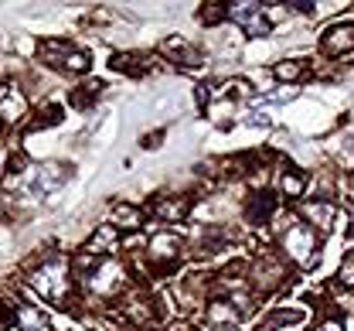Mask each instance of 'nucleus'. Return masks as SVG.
I'll return each instance as SVG.
<instances>
[{"label": "nucleus", "mask_w": 354, "mask_h": 331, "mask_svg": "<svg viewBox=\"0 0 354 331\" xmlns=\"http://www.w3.org/2000/svg\"><path fill=\"white\" fill-rule=\"evenodd\" d=\"M28 284L31 290H38L44 301L51 304H62L65 311H79V304L72 301L75 294V270L65 256H44L41 263L28 274Z\"/></svg>", "instance_id": "1"}, {"label": "nucleus", "mask_w": 354, "mask_h": 331, "mask_svg": "<svg viewBox=\"0 0 354 331\" xmlns=\"http://www.w3.org/2000/svg\"><path fill=\"white\" fill-rule=\"evenodd\" d=\"M276 242H279V256L293 267H310L320 256V233L293 215L276 226Z\"/></svg>", "instance_id": "2"}, {"label": "nucleus", "mask_w": 354, "mask_h": 331, "mask_svg": "<svg viewBox=\"0 0 354 331\" xmlns=\"http://www.w3.org/2000/svg\"><path fill=\"white\" fill-rule=\"evenodd\" d=\"M82 280H86V287L95 297L113 301V297H123V294H127L130 274H127V267H123L116 256H106V260H95V267L88 270Z\"/></svg>", "instance_id": "3"}, {"label": "nucleus", "mask_w": 354, "mask_h": 331, "mask_svg": "<svg viewBox=\"0 0 354 331\" xmlns=\"http://www.w3.org/2000/svg\"><path fill=\"white\" fill-rule=\"evenodd\" d=\"M184 253H187V242L177 236V233H171V229L153 233V236L147 239V246H143V260L157 274H171L177 263L184 260Z\"/></svg>", "instance_id": "4"}, {"label": "nucleus", "mask_w": 354, "mask_h": 331, "mask_svg": "<svg viewBox=\"0 0 354 331\" xmlns=\"http://www.w3.org/2000/svg\"><path fill=\"white\" fill-rule=\"evenodd\" d=\"M286 284V260L272 249L259 253L252 263H249V287L256 294H272Z\"/></svg>", "instance_id": "5"}, {"label": "nucleus", "mask_w": 354, "mask_h": 331, "mask_svg": "<svg viewBox=\"0 0 354 331\" xmlns=\"http://www.w3.org/2000/svg\"><path fill=\"white\" fill-rule=\"evenodd\" d=\"M228 17L242 28L245 38H266L272 31L263 3H228Z\"/></svg>", "instance_id": "6"}, {"label": "nucleus", "mask_w": 354, "mask_h": 331, "mask_svg": "<svg viewBox=\"0 0 354 331\" xmlns=\"http://www.w3.org/2000/svg\"><path fill=\"white\" fill-rule=\"evenodd\" d=\"M228 239H232L228 229H221V226H205V229H198L194 239L187 242V253H191L194 260H212V256L225 253Z\"/></svg>", "instance_id": "7"}, {"label": "nucleus", "mask_w": 354, "mask_h": 331, "mask_svg": "<svg viewBox=\"0 0 354 331\" xmlns=\"http://www.w3.org/2000/svg\"><path fill=\"white\" fill-rule=\"evenodd\" d=\"M300 219L317 233H334L337 229V205L330 198H313L300 202Z\"/></svg>", "instance_id": "8"}, {"label": "nucleus", "mask_w": 354, "mask_h": 331, "mask_svg": "<svg viewBox=\"0 0 354 331\" xmlns=\"http://www.w3.org/2000/svg\"><path fill=\"white\" fill-rule=\"evenodd\" d=\"M150 215H153L157 222H167V226L184 222V219L191 215V195H160V198H153Z\"/></svg>", "instance_id": "9"}, {"label": "nucleus", "mask_w": 354, "mask_h": 331, "mask_svg": "<svg viewBox=\"0 0 354 331\" xmlns=\"http://www.w3.org/2000/svg\"><path fill=\"white\" fill-rule=\"evenodd\" d=\"M320 51H324L327 58L351 55V51H354V21H344V24H330V28L320 35Z\"/></svg>", "instance_id": "10"}, {"label": "nucleus", "mask_w": 354, "mask_h": 331, "mask_svg": "<svg viewBox=\"0 0 354 331\" xmlns=\"http://www.w3.org/2000/svg\"><path fill=\"white\" fill-rule=\"evenodd\" d=\"M116 242H120V229L109 222V226H99V229L92 233V239L86 242V249H82V253L95 256V260H106V256H113V253H116Z\"/></svg>", "instance_id": "11"}, {"label": "nucleus", "mask_w": 354, "mask_h": 331, "mask_svg": "<svg viewBox=\"0 0 354 331\" xmlns=\"http://www.w3.org/2000/svg\"><path fill=\"white\" fill-rule=\"evenodd\" d=\"M24 113H28L24 93L14 89V86H0V116H3V123H21Z\"/></svg>", "instance_id": "12"}, {"label": "nucleus", "mask_w": 354, "mask_h": 331, "mask_svg": "<svg viewBox=\"0 0 354 331\" xmlns=\"http://www.w3.org/2000/svg\"><path fill=\"white\" fill-rule=\"evenodd\" d=\"M68 178H72V168H68V164L51 161V164L38 168V175H35V188L38 191H55V188H62Z\"/></svg>", "instance_id": "13"}, {"label": "nucleus", "mask_w": 354, "mask_h": 331, "mask_svg": "<svg viewBox=\"0 0 354 331\" xmlns=\"http://www.w3.org/2000/svg\"><path fill=\"white\" fill-rule=\"evenodd\" d=\"M14 311V325L21 331H51L48 318H44L41 307H31V304H10Z\"/></svg>", "instance_id": "14"}, {"label": "nucleus", "mask_w": 354, "mask_h": 331, "mask_svg": "<svg viewBox=\"0 0 354 331\" xmlns=\"http://www.w3.org/2000/svg\"><path fill=\"white\" fill-rule=\"evenodd\" d=\"M307 185H310V178L304 171H297V168L279 171V181H276V188H279V195H283L286 202H300L304 191H307Z\"/></svg>", "instance_id": "15"}, {"label": "nucleus", "mask_w": 354, "mask_h": 331, "mask_svg": "<svg viewBox=\"0 0 354 331\" xmlns=\"http://www.w3.org/2000/svg\"><path fill=\"white\" fill-rule=\"evenodd\" d=\"M272 215H276V198H272V195L263 191V195H252V198H249V205H245L249 226H269Z\"/></svg>", "instance_id": "16"}, {"label": "nucleus", "mask_w": 354, "mask_h": 331, "mask_svg": "<svg viewBox=\"0 0 354 331\" xmlns=\"http://www.w3.org/2000/svg\"><path fill=\"white\" fill-rule=\"evenodd\" d=\"M164 51H167L174 62H180V69H198V65L205 62L201 48L187 45L184 38H167V42H164Z\"/></svg>", "instance_id": "17"}, {"label": "nucleus", "mask_w": 354, "mask_h": 331, "mask_svg": "<svg viewBox=\"0 0 354 331\" xmlns=\"http://www.w3.org/2000/svg\"><path fill=\"white\" fill-rule=\"evenodd\" d=\"M72 48L75 45H68V42H62V38H51V42H41L38 45V58H41L48 69H65V58L72 55Z\"/></svg>", "instance_id": "18"}, {"label": "nucleus", "mask_w": 354, "mask_h": 331, "mask_svg": "<svg viewBox=\"0 0 354 331\" xmlns=\"http://www.w3.org/2000/svg\"><path fill=\"white\" fill-rule=\"evenodd\" d=\"M143 208L140 205H130V202H120L116 208H113V226L120 229V233H136L140 226H143Z\"/></svg>", "instance_id": "19"}, {"label": "nucleus", "mask_w": 354, "mask_h": 331, "mask_svg": "<svg viewBox=\"0 0 354 331\" xmlns=\"http://www.w3.org/2000/svg\"><path fill=\"white\" fill-rule=\"evenodd\" d=\"M205 318H208L212 325H218V328H235V321H239L242 314H239V307H235L232 301H212L208 311H205Z\"/></svg>", "instance_id": "20"}, {"label": "nucleus", "mask_w": 354, "mask_h": 331, "mask_svg": "<svg viewBox=\"0 0 354 331\" xmlns=\"http://www.w3.org/2000/svg\"><path fill=\"white\" fill-rule=\"evenodd\" d=\"M310 65L307 58H283V62H276V69H272V75L279 79V82H300V79H307Z\"/></svg>", "instance_id": "21"}, {"label": "nucleus", "mask_w": 354, "mask_h": 331, "mask_svg": "<svg viewBox=\"0 0 354 331\" xmlns=\"http://www.w3.org/2000/svg\"><path fill=\"white\" fill-rule=\"evenodd\" d=\"M198 21H201L205 28H218L221 21H228V3H221V0L201 3V7H198Z\"/></svg>", "instance_id": "22"}, {"label": "nucleus", "mask_w": 354, "mask_h": 331, "mask_svg": "<svg viewBox=\"0 0 354 331\" xmlns=\"http://www.w3.org/2000/svg\"><path fill=\"white\" fill-rule=\"evenodd\" d=\"M99 96H102V82L95 79V82H82L79 89H72V93H68V102H72L75 109H88Z\"/></svg>", "instance_id": "23"}, {"label": "nucleus", "mask_w": 354, "mask_h": 331, "mask_svg": "<svg viewBox=\"0 0 354 331\" xmlns=\"http://www.w3.org/2000/svg\"><path fill=\"white\" fill-rule=\"evenodd\" d=\"M307 314L300 311V307H290V311H272L269 318L263 321V328L259 331H276V328H286V325H300Z\"/></svg>", "instance_id": "24"}, {"label": "nucleus", "mask_w": 354, "mask_h": 331, "mask_svg": "<svg viewBox=\"0 0 354 331\" xmlns=\"http://www.w3.org/2000/svg\"><path fill=\"white\" fill-rule=\"evenodd\" d=\"M88 65H92L88 51H82V48H72V55L65 58V69H62V72H68V75H86Z\"/></svg>", "instance_id": "25"}, {"label": "nucleus", "mask_w": 354, "mask_h": 331, "mask_svg": "<svg viewBox=\"0 0 354 331\" xmlns=\"http://www.w3.org/2000/svg\"><path fill=\"white\" fill-rule=\"evenodd\" d=\"M334 280H337V287H344V290H354V249H348V256L341 260Z\"/></svg>", "instance_id": "26"}, {"label": "nucleus", "mask_w": 354, "mask_h": 331, "mask_svg": "<svg viewBox=\"0 0 354 331\" xmlns=\"http://www.w3.org/2000/svg\"><path fill=\"white\" fill-rule=\"evenodd\" d=\"M62 116H65V109H62L58 102H51V106L38 109V116H35V127H58V123H62Z\"/></svg>", "instance_id": "27"}, {"label": "nucleus", "mask_w": 354, "mask_h": 331, "mask_svg": "<svg viewBox=\"0 0 354 331\" xmlns=\"http://www.w3.org/2000/svg\"><path fill=\"white\" fill-rule=\"evenodd\" d=\"M249 96H252V86L242 82V79H232V82L225 86V99H228V102H242V99H249Z\"/></svg>", "instance_id": "28"}, {"label": "nucleus", "mask_w": 354, "mask_h": 331, "mask_svg": "<svg viewBox=\"0 0 354 331\" xmlns=\"http://www.w3.org/2000/svg\"><path fill=\"white\" fill-rule=\"evenodd\" d=\"M160 141H164V130H153V134H143L140 147H143V150H157V147H160Z\"/></svg>", "instance_id": "29"}, {"label": "nucleus", "mask_w": 354, "mask_h": 331, "mask_svg": "<svg viewBox=\"0 0 354 331\" xmlns=\"http://www.w3.org/2000/svg\"><path fill=\"white\" fill-rule=\"evenodd\" d=\"M313 331H344V325H341V318H324V321H317Z\"/></svg>", "instance_id": "30"}, {"label": "nucleus", "mask_w": 354, "mask_h": 331, "mask_svg": "<svg viewBox=\"0 0 354 331\" xmlns=\"http://www.w3.org/2000/svg\"><path fill=\"white\" fill-rule=\"evenodd\" d=\"M194 96H198V106H208V102H212V86H208V82L194 86Z\"/></svg>", "instance_id": "31"}, {"label": "nucleus", "mask_w": 354, "mask_h": 331, "mask_svg": "<svg viewBox=\"0 0 354 331\" xmlns=\"http://www.w3.org/2000/svg\"><path fill=\"white\" fill-rule=\"evenodd\" d=\"M286 7H293L297 14H313V7H317V3H313V0H297V3H286Z\"/></svg>", "instance_id": "32"}, {"label": "nucleus", "mask_w": 354, "mask_h": 331, "mask_svg": "<svg viewBox=\"0 0 354 331\" xmlns=\"http://www.w3.org/2000/svg\"><path fill=\"white\" fill-rule=\"evenodd\" d=\"M167 331H194V325H191V321H171Z\"/></svg>", "instance_id": "33"}, {"label": "nucleus", "mask_w": 354, "mask_h": 331, "mask_svg": "<svg viewBox=\"0 0 354 331\" xmlns=\"http://www.w3.org/2000/svg\"><path fill=\"white\" fill-rule=\"evenodd\" d=\"M215 331H239V328H215Z\"/></svg>", "instance_id": "34"}, {"label": "nucleus", "mask_w": 354, "mask_h": 331, "mask_svg": "<svg viewBox=\"0 0 354 331\" xmlns=\"http://www.w3.org/2000/svg\"><path fill=\"white\" fill-rule=\"evenodd\" d=\"M351 150H354V137H351Z\"/></svg>", "instance_id": "35"}]
</instances>
